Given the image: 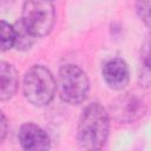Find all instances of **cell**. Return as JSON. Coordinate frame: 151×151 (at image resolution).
<instances>
[{"mask_svg":"<svg viewBox=\"0 0 151 151\" xmlns=\"http://www.w3.org/2000/svg\"><path fill=\"white\" fill-rule=\"evenodd\" d=\"M110 114L100 103H91L79 117L77 140L84 150H100L107 142Z\"/></svg>","mask_w":151,"mask_h":151,"instance_id":"1","label":"cell"},{"mask_svg":"<svg viewBox=\"0 0 151 151\" xmlns=\"http://www.w3.org/2000/svg\"><path fill=\"white\" fill-rule=\"evenodd\" d=\"M57 83L52 72L42 65L31 66L22 79L24 96L28 103L41 107L48 105L55 94Z\"/></svg>","mask_w":151,"mask_h":151,"instance_id":"2","label":"cell"},{"mask_svg":"<svg viewBox=\"0 0 151 151\" xmlns=\"http://www.w3.org/2000/svg\"><path fill=\"white\" fill-rule=\"evenodd\" d=\"M57 87L63 101L70 105H79L87 97L90 80L83 68L68 64L60 67Z\"/></svg>","mask_w":151,"mask_h":151,"instance_id":"3","label":"cell"},{"mask_svg":"<svg viewBox=\"0 0 151 151\" xmlns=\"http://www.w3.org/2000/svg\"><path fill=\"white\" fill-rule=\"evenodd\" d=\"M21 20L35 38L46 37L55 21L52 0H25Z\"/></svg>","mask_w":151,"mask_h":151,"instance_id":"4","label":"cell"},{"mask_svg":"<svg viewBox=\"0 0 151 151\" xmlns=\"http://www.w3.org/2000/svg\"><path fill=\"white\" fill-rule=\"evenodd\" d=\"M145 110L146 106L143 98L134 93H125L112 101L109 114L117 123L131 124L142 118Z\"/></svg>","mask_w":151,"mask_h":151,"instance_id":"5","label":"cell"},{"mask_svg":"<svg viewBox=\"0 0 151 151\" xmlns=\"http://www.w3.org/2000/svg\"><path fill=\"white\" fill-rule=\"evenodd\" d=\"M18 139L24 150L41 151L51 147V139L45 130L34 123H25L20 126Z\"/></svg>","mask_w":151,"mask_h":151,"instance_id":"6","label":"cell"},{"mask_svg":"<svg viewBox=\"0 0 151 151\" xmlns=\"http://www.w3.org/2000/svg\"><path fill=\"white\" fill-rule=\"evenodd\" d=\"M101 74L106 85L112 90H123L130 80V71L127 64L120 58L107 60L101 70Z\"/></svg>","mask_w":151,"mask_h":151,"instance_id":"7","label":"cell"},{"mask_svg":"<svg viewBox=\"0 0 151 151\" xmlns=\"http://www.w3.org/2000/svg\"><path fill=\"white\" fill-rule=\"evenodd\" d=\"M137 77L143 88L151 87V32L144 38L139 50Z\"/></svg>","mask_w":151,"mask_h":151,"instance_id":"8","label":"cell"},{"mask_svg":"<svg viewBox=\"0 0 151 151\" xmlns=\"http://www.w3.org/2000/svg\"><path fill=\"white\" fill-rule=\"evenodd\" d=\"M19 77L15 67L7 63L1 61L0 64V99L2 101L11 99L18 90Z\"/></svg>","mask_w":151,"mask_h":151,"instance_id":"9","label":"cell"},{"mask_svg":"<svg viewBox=\"0 0 151 151\" xmlns=\"http://www.w3.org/2000/svg\"><path fill=\"white\" fill-rule=\"evenodd\" d=\"M14 31H15V42L14 47L18 51H27L32 47L34 44V40L37 39L31 31L25 26L22 20H18L14 24Z\"/></svg>","mask_w":151,"mask_h":151,"instance_id":"10","label":"cell"},{"mask_svg":"<svg viewBox=\"0 0 151 151\" xmlns=\"http://www.w3.org/2000/svg\"><path fill=\"white\" fill-rule=\"evenodd\" d=\"M0 28H1V51L5 52L14 47V42H15L14 25H11L5 20H2Z\"/></svg>","mask_w":151,"mask_h":151,"instance_id":"11","label":"cell"},{"mask_svg":"<svg viewBox=\"0 0 151 151\" xmlns=\"http://www.w3.org/2000/svg\"><path fill=\"white\" fill-rule=\"evenodd\" d=\"M136 11L139 19L151 28V0H136Z\"/></svg>","mask_w":151,"mask_h":151,"instance_id":"12","label":"cell"},{"mask_svg":"<svg viewBox=\"0 0 151 151\" xmlns=\"http://www.w3.org/2000/svg\"><path fill=\"white\" fill-rule=\"evenodd\" d=\"M8 131V123H7V118L4 113H1V118H0V143H2L6 138Z\"/></svg>","mask_w":151,"mask_h":151,"instance_id":"13","label":"cell"}]
</instances>
